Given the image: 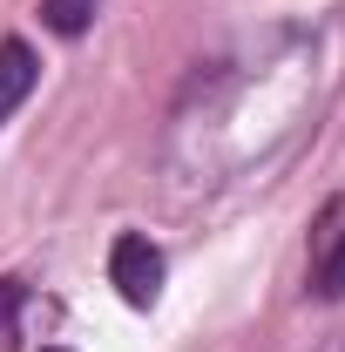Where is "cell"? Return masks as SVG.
Listing matches in <instances>:
<instances>
[{
  "label": "cell",
  "mask_w": 345,
  "mask_h": 352,
  "mask_svg": "<svg viewBox=\"0 0 345 352\" xmlns=\"http://www.w3.org/2000/svg\"><path fill=\"white\" fill-rule=\"evenodd\" d=\"M21 298H27V292H21L14 278H0V332L14 325V311H21Z\"/></svg>",
  "instance_id": "5"
},
{
  "label": "cell",
  "mask_w": 345,
  "mask_h": 352,
  "mask_svg": "<svg viewBox=\"0 0 345 352\" xmlns=\"http://www.w3.org/2000/svg\"><path fill=\"white\" fill-rule=\"evenodd\" d=\"M109 285H115L135 311H149L156 292H163V251H156L149 237H115V251H109Z\"/></svg>",
  "instance_id": "1"
},
{
  "label": "cell",
  "mask_w": 345,
  "mask_h": 352,
  "mask_svg": "<svg viewBox=\"0 0 345 352\" xmlns=\"http://www.w3.org/2000/svg\"><path fill=\"white\" fill-rule=\"evenodd\" d=\"M34 82H41V61H34V47L27 41H0V122L34 95Z\"/></svg>",
  "instance_id": "3"
},
{
  "label": "cell",
  "mask_w": 345,
  "mask_h": 352,
  "mask_svg": "<svg viewBox=\"0 0 345 352\" xmlns=\"http://www.w3.org/2000/svg\"><path fill=\"white\" fill-rule=\"evenodd\" d=\"M95 7H102V0H41V21L61 34V41H75V34H88Z\"/></svg>",
  "instance_id": "4"
},
{
  "label": "cell",
  "mask_w": 345,
  "mask_h": 352,
  "mask_svg": "<svg viewBox=\"0 0 345 352\" xmlns=\"http://www.w3.org/2000/svg\"><path fill=\"white\" fill-rule=\"evenodd\" d=\"M311 292L318 298H345V204H332L318 237H311Z\"/></svg>",
  "instance_id": "2"
}]
</instances>
